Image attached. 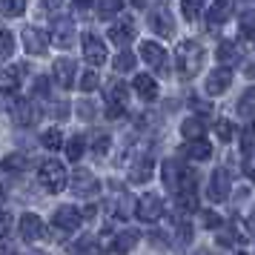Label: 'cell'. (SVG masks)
<instances>
[{
    "label": "cell",
    "mask_w": 255,
    "mask_h": 255,
    "mask_svg": "<svg viewBox=\"0 0 255 255\" xmlns=\"http://www.w3.org/2000/svg\"><path fill=\"white\" fill-rule=\"evenodd\" d=\"M175 63H178V72L181 75H195V72H201V66H204V49H201V43L184 40L178 46V52H175Z\"/></svg>",
    "instance_id": "1"
},
{
    "label": "cell",
    "mask_w": 255,
    "mask_h": 255,
    "mask_svg": "<svg viewBox=\"0 0 255 255\" xmlns=\"http://www.w3.org/2000/svg\"><path fill=\"white\" fill-rule=\"evenodd\" d=\"M37 181L43 184L46 192H63V189H66V166L60 161H55V158H49V161L40 163Z\"/></svg>",
    "instance_id": "2"
},
{
    "label": "cell",
    "mask_w": 255,
    "mask_h": 255,
    "mask_svg": "<svg viewBox=\"0 0 255 255\" xmlns=\"http://www.w3.org/2000/svg\"><path fill=\"white\" fill-rule=\"evenodd\" d=\"M149 26L155 29V35L158 37H169L175 32V17H172V12H169L166 3H155V6H152Z\"/></svg>",
    "instance_id": "3"
},
{
    "label": "cell",
    "mask_w": 255,
    "mask_h": 255,
    "mask_svg": "<svg viewBox=\"0 0 255 255\" xmlns=\"http://www.w3.org/2000/svg\"><path fill=\"white\" fill-rule=\"evenodd\" d=\"M135 215H138V221H143V224H155V221H161V215H163L161 198L152 195V192L140 195L138 204H135Z\"/></svg>",
    "instance_id": "4"
},
{
    "label": "cell",
    "mask_w": 255,
    "mask_h": 255,
    "mask_svg": "<svg viewBox=\"0 0 255 255\" xmlns=\"http://www.w3.org/2000/svg\"><path fill=\"white\" fill-rule=\"evenodd\" d=\"M163 184L169 189H181V186H195V172H189L181 163H163Z\"/></svg>",
    "instance_id": "5"
},
{
    "label": "cell",
    "mask_w": 255,
    "mask_h": 255,
    "mask_svg": "<svg viewBox=\"0 0 255 255\" xmlns=\"http://www.w3.org/2000/svg\"><path fill=\"white\" fill-rule=\"evenodd\" d=\"M83 224V215L75 207H60L55 215H52V227L60 232H78V227Z\"/></svg>",
    "instance_id": "6"
},
{
    "label": "cell",
    "mask_w": 255,
    "mask_h": 255,
    "mask_svg": "<svg viewBox=\"0 0 255 255\" xmlns=\"http://www.w3.org/2000/svg\"><path fill=\"white\" fill-rule=\"evenodd\" d=\"M20 235H23V241H40V238H46V224L35 212H26L20 218Z\"/></svg>",
    "instance_id": "7"
},
{
    "label": "cell",
    "mask_w": 255,
    "mask_h": 255,
    "mask_svg": "<svg viewBox=\"0 0 255 255\" xmlns=\"http://www.w3.org/2000/svg\"><path fill=\"white\" fill-rule=\"evenodd\" d=\"M83 58L89 60L92 66H104L106 63V46L101 37L95 35H83Z\"/></svg>",
    "instance_id": "8"
},
{
    "label": "cell",
    "mask_w": 255,
    "mask_h": 255,
    "mask_svg": "<svg viewBox=\"0 0 255 255\" xmlns=\"http://www.w3.org/2000/svg\"><path fill=\"white\" fill-rule=\"evenodd\" d=\"M23 46L29 55H43L49 46V35L43 32V29H35V26H29V29H23Z\"/></svg>",
    "instance_id": "9"
},
{
    "label": "cell",
    "mask_w": 255,
    "mask_h": 255,
    "mask_svg": "<svg viewBox=\"0 0 255 255\" xmlns=\"http://www.w3.org/2000/svg\"><path fill=\"white\" fill-rule=\"evenodd\" d=\"M207 195L212 198L215 204H221V201H227V198H230V175L224 172V169H215V172H212Z\"/></svg>",
    "instance_id": "10"
},
{
    "label": "cell",
    "mask_w": 255,
    "mask_h": 255,
    "mask_svg": "<svg viewBox=\"0 0 255 255\" xmlns=\"http://www.w3.org/2000/svg\"><path fill=\"white\" fill-rule=\"evenodd\" d=\"M55 81L63 86V89H72L75 86V75H78V66H75V60L69 58H58L55 60Z\"/></svg>",
    "instance_id": "11"
},
{
    "label": "cell",
    "mask_w": 255,
    "mask_h": 255,
    "mask_svg": "<svg viewBox=\"0 0 255 255\" xmlns=\"http://www.w3.org/2000/svg\"><path fill=\"white\" fill-rule=\"evenodd\" d=\"M230 83H232V69L230 66H221V69H215L207 78V92L209 95H221V92L230 89Z\"/></svg>",
    "instance_id": "12"
},
{
    "label": "cell",
    "mask_w": 255,
    "mask_h": 255,
    "mask_svg": "<svg viewBox=\"0 0 255 255\" xmlns=\"http://www.w3.org/2000/svg\"><path fill=\"white\" fill-rule=\"evenodd\" d=\"M12 118L20 124V127H29V124H35V106H32V101H26V98H14L12 101Z\"/></svg>",
    "instance_id": "13"
},
{
    "label": "cell",
    "mask_w": 255,
    "mask_h": 255,
    "mask_svg": "<svg viewBox=\"0 0 255 255\" xmlns=\"http://www.w3.org/2000/svg\"><path fill=\"white\" fill-rule=\"evenodd\" d=\"M72 184H75V195H83V198H86V195H95V192L101 189L98 178H95L92 172H86V169H78Z\"/></svg>",
    "instance_id": "14"
},
{
    "label": "cell",
    "mask_w": 255,
    "mask_h": 255,
    "mask_svg": "<svg viewBox=\"0 0 255 255\" xmlns=\"http://www.w3.org/2000/svg\"><path fill=\"white\" fill-rule=\"evenodd\" d=\"M49 40H55V46L60 49H66L72 46V40H75V29H72V20H58L55 23V29H52V35H49Z\"/></svg>",
    "instance_id": "15"
},
{
    "label": "cell",
    "mask_w": 255,
    "mask_h": 255,
    "mask_svg": "<svg viewBox=\"0 0 255 255\" xmlns=\"http://www.w3.org/2000/svg\"><path fill=\"white\" fill-rule=\"evenodd\" d=\"M232 17V3L230 0H215L212 6H209V14H207V23L215 29V26H221V23H227Z\"/></svg>",
    "instance_id": "16"
},
{
    "label": "cell",
    "mask_w": 255,
    "mask_h": 255,
    "mask_svg": "<svg viewBox=\"0 0 255 255\" xmlns=\"http://www.w3.org/2000/svg\"><path fill=\"white\" fill-rule=\"evenodd\" d=\"M109 37H112V43H118V46H127L129 40L135 37V26H132V20H118V23H112Z\"/></svg>",
    "instance_id": "17"
},
{
    "label": "cell",
    "mask_w": 255,
    "mask_h": 255,
    "mask_svg": "<svg viewBox=\"0 0 255 255\" xmlns=\"http://www.w3.org/2000/svg\"><path fill=\"white\" fill-rule=\"evenodd\" d=\"M140 58H143V63H149V66H163V49L161 43H155V40H143L140 43Z\"/></svg>",
    "instance_id": "18"
},
{
    "label": "cell",
    "mask_w": 255,
    "mask_h": 255,
    "mask_svg": "<svg viewBox=\"0 0 255 255\" xmlns=\"http://www.w3.org/2000/svg\"><path fill=\"white\" fill-rule=\"evenodd\" d=\"M135 92H138L143 101H158L161 89H158L155 78H149V75H138V78H135Z\"/></svg>",
    "instance_id": "19"
},
{
    "label": "cell",
    "mask_w": 255,
    "mask_h": 255,
    "mask_svg": "<svg viewBox=\"0 0 255 255\" xmlns=\"http://www.w3.org/2000/svg\"><path fill=\"white\" fill-rule=\"evenodd\" d=\"M175 201H178V209H181V212H198L195 186H181V189H175Z\"/></svg>",
    "instance_id": "20"
},
{
    "label": "cell",
    "mask_w": 255,
    "mask_h": 255,
    "mask_svg": "<svg viewBox=\"0 0 255 255\" xmlns=\"http://www.w3.org/2000/svg\"><path fill=\"white\" fill-rule=\"evenodd\" d=\"M129 178L135 184H146L152 178V158H138V161L132 163V169H129Z\"/></svg>",
    "instance_id": "21"
},
{
    "label": "cell",
    "mask_w": 255,
    "mask_h": 255,
    "mask_svg": "<svg viewBox=\"0 0 255 255\" xmlns=\"http://www.w3.org/2000/svg\"><path fill=\"white\" fill-rule=\"evenodd\" d=\"M186 155L192 161H207L209 155H212V143H207L204 138H192L186 143Z\"/></svg>",
    "instance_id": "22"
},
{
    "label": "cell",
    "mask_w": 255,
    "mask_h": 255,
    "mask_svg": "<svg viewBox=\"0 0 255 255\" xmlns=\"http://www.w3.org/2000/svg\"><path fill=\"white\" fill-rule=\"evenodd\" d=\"M218 60L224 63V66H235L238 60H241V49L235 46L232 40H224L218 46Z\"/></svg>",
    "instance_id": "23"
},
{
    "label": "cell",
    "mask_w": 255,
    "mask_h": 255,
    "mask_svg": "<svg viewBox=\"0 0 255 255\" xmlns=\"http://www.w3.org/2000/svg\"><path fill=\"white\" fill-rule=\"evenodd\" d=\"M204 132H207V124H204L201 118H186L184 124H181V135H184L186 140L204 138Z\"/></svg>",
    "instance_id": "24"
},
{
    "label": "cell",
    "mask_w": 255,
    "mask_h": 255,
    "mask_svg": "<svg viewBox=\"0 0 255 255\" xmlns=\"http://www.w3.org/2000/svg\"><path fill=\"white\" fill-rule=\"evenodd\" d=\"M129 98V89L124 81H115L109 89H106V101H109V106H124Z\"/></svg>",
    "instance_id": "25"
},
{
    "label": "cell",
    "mask_w": 255,
    "mask_h": 255,
    "mask_svg": "<svg viewBox=\"0 0 255 255\" xmlns=\"http://www.w3.org/2000/svg\"><path fill=\"white\" fill-rule=\"evenodd\" d=\"M26 166H29V158L23 152H12L3 158V172H23Z\"/></svg>",
    "instance_id": "26"
},
{
    "label": "cell",
    "mask_w": 255,
    "mask_h": 255,
    "mask_svg": "<svg viewBox=\"0 0 255 255\" xmlns=\"http://www.w3.org/2000/svg\"><path fill=\"white\" fill-rule=\"evenodd\" d=\"M66 146V158L69 161H81L83 149H86V138L83 135H75V138H69V143H63Z\"/></svg>",
    "instance_id": "27"
},
{
    "label": "cell",
    "mask_w": 255,
    "mask_h": 255,
    "mask_svg": "<svg viewBox=\"0 0 255 255\" xmlns=\"http://www.w3.org/2000/svg\"><path fill=\"white\" fill-rule=\"evenodd\" d=\"M26 12V0H0V14L6 17H20Z\"/></svg>",
    "instance_id": "28"
},
{
    "label": "cell",
    "mask_w": 255,
    "mask_h": 255,
    "mask_svg": "<svg viewBox=\"0 0 255 255\" xmlns=\"http://www.w3.org/2000/svg\"><path fill=\"white\" fill-rule=\"evenodd\" d=\"M40 143H43V149H60V146H63L60 129H46V132L40 135Z\"/></svg>",
    "instance_id": "29"
},
{
    "label": "cell",
    "mask_w": 255,
    "mask_h": 255,
    "mask_svg": "<svg viewBox=\"0 0 255 255\" xmlns=\"http://www.w3.org/2000/svg\"><path fill=\"white\" fill-rule=\"evenodd\" d=\"M238 112H241V115H250V118L255 115V86L244 92V98L238 101Z\"/></svg>",
    "instance_id": "30"
},
{
    "label": "cell",
    "mask_w": 255,
    "mask_h": 255,
    "mask_svg": "<svg viewBox=\"0 0 255 255\" xmlns=\"http://www.w3.org/2000/svg\"><path fill=\"white\" fill-rule=\"evenodd\" d=\"M238 29L244 37H255V12H244L238 17Z\"/></svg>",
    "instance_id": "31"
},
{
    "label": "cell",
    "mask_w": 255,
    "mask_h": 255,
    "mask_svg": "<svg viewBox=\"0 0 255 255\" xmlns=\"http://www.w3.org/2000/svg\"><path fill=\"white\" fill-rule=\"evenodd\" d=\"M98 83H101V75L95 72V66H92V69H86V72H81V89H83V92L98 89Z\"/></svg>",
    "instance_id": "32"
},
{
    "label": "cell",
    "mask_w": 255,
    "mask_h": 255,
    "mask_svg": "<svg viewBox=\"0 0 255 255\" xmlns=\"http://www.w3.org/2000/svg\"><path fill=\"white\" fill-rule=\"evenodd\" d=\"M112 66H115V72H129L135 66V55H132V52H121V55L112 60Z\"/></svg>",
    "instance_id": "33"
},
{
    "label": "cell",
    "mask_w": 255,
    "mask_h": 255,
    "mask_svg": "<svg viewBox=\"0 0 255 255\" xmlns=\"http://www.w3.org/2000/svg\"><path fill=\"white\" fill-rule=\"evenodd\" d=\"M135 244H138V232H124V235L112 244V250H115V253H121V250H132Z\"/></svg>",
    "instance_id": "34"
},
{
    "label": "cell",
    "mask_w": 255,
    "mask_h": 255,
    "mask_svg": "<svg viewBox=\"0 0 255 255\" xmlns=\"http://www.w3.org/2000/svg\"><path fill=\"white\" fill-rule=\"evenodd\" d=\"M0 89H3V92H6V89H9V92L17 89V72L14 69H3L0 72Z\"/></svg>",
    "instance_id": "35"
},
{
    "label": "cell",
    "mask_w": 255,
    "mask_h": 255,
    "mask_svg": "<svg viewBox=\"0 0 255 255\" xmlns=\"http://www.w3.org/2000/svg\"><path fill=\"white\" fill-rule=\"evenodd\" d=\"M201 6H204V0H184L181 3V12H184L186 20H195L198 12H201Z\"/></svg>",
    "instance_id": "36"
},
{
    "label": "cell",
    "mask_w": 255,
    "mask_h": 255,
    "mask_svg": "<svg viewBox=\"0 0 255 255\" xmlns=\"http://www.w3.org/2000/svg\"><path fill=\"white\" fill-rule=\"evenodd\" d=\"M121 6H124V0H101L98 12H101V17H112L115 12H121Z\"/></svg>",
    "instance_id": "37"
},
{
    "label": "cell",
    "mask_w": 255,
    "mask_h": 255,
    "mask_svg": "<svg viewBox=\"0 0 255 255\" xmlns=\"http://www.w3.org/2000/svg\"><path fill=\"white\" fill-rule=\"evenodd\" d=\"M12 46H14L12 35H9L6 29H0V60H3V58H9V55H12Z\"/></svg>",
    "instance_id": "38"
},
{
    "label": "cell",
    "mask_w": 255,
    "mask_h": 255,
    "mask_svg": "<svg viewBox=\"0 0 255 255\" xmlns=\"http://www.w3.org/2000/svg\"><path fill=\"white\" fill-rule=\"evenodd\" d=\"M215 135H218L221 143H230L232 140V124L230 121H218V124H215Z\"/></svg>",
    "instance_id": "39"
},
{
    "label": "cell",
    "mask_w": 255,
    "mask_h": 255,
    "mask_svg": "<svg viewBox=\"0 0 255 255\" xmlns=\"http://www.w3.org/2000/svg\"><path fill=\"white\" fill-rule=\"evenodd\" d=\"M95 143H92V149L98 152V155H106V149H109V135H95Z\"/></svg>",
    "instance_id": "40"
},
{
    "label": "cell",
    "mask_w": 255,
    "mask_h": 255,
    "mask_svg": "<svg viewBox=\"0 0 255 255\" xmlns=\"http://www.w3.org/2000/svg\"><path fill=\"white\" fill-rule=\"evenodd\" d=\"M9 230H12V218H9L6 212H0V238H6Z\"/></svg>",
    "instance_id": "41"
},
{
    "label": "cell",
    "mask_w": 255,
    "mask_h": 255,
    "mask_svg": "<svg viewBox=\"0 0 255 255\" xmlns=\"http://www.w3.org/2000/svg\"><path fill=\"white\" fill-rule=\"evenodd\" d=\"M46 89H49L46 78H37V81H35V92L40 95V98H46Z\"/></svg>",
    "instance_id": "42"
},
{
    "label": "cell",
    "mask_w": 255,
    "mask_h": 255,
    "mask_svg": "<svg viewBox=\"0 0 255 255\" xmlns=\"http://www.w3.org/2000/svg\"><path fill=\"white\" fill-rule=\"evenodd\" d=\"M40 3H43L46 12H58L60 6H63V0H40Z\"/></svg>",
    "instance_id": "43"
},
{
    "label": "cell",
    "mask_w": 255,
    "mask_h": 255,
    "mask_svg": "<svg viewBox=\"0 0 255 255\" xmlns=\"http://www.w3.org/2000/svg\"><path fill=\"white\" fill-rule=\"evenodd\" d=\"M204 224L207 227H218V215H204Z\"/></svg>",
    "instance_id": "44"
},
{
    "label": "cell",
    "mask_w": 255,
    "mask_h": 255,
    "mask_svg": "<svg viewBox=\"0 0 255 255\" xmlns=\"http://www.w3.org/2000/svg\"><path fill=\"white\" fill-rule=\"evenodd\" d=\"M75 3H78V6H92L95 0H75Z\"/></svg>",
    "instance_id": "45"
},
{
    "label": "cell",
    "mask_w": 255,
    "mask_h": 255,
    "mask_svg": "<svg viewBox=\"0 0 255 255\" xmlns=\"http://www.w3.org/2000/svg\"><path fill=\"white\" fill-rule=\"evenodd\" d=\"M132 3H135V6H143V0H132Z\"/></svg>",
    "instance_id": "46"
},
{
    "label": "cell",
    "mask_w": 255,
    "mask_h": 255,
    "mask_svg": "<svg viewBox=\"0 0 255 255\" xmlns=\"http://www.w3.org/2000/svg\"><path fill=\"white\" fill-rule=\"evenodd\" d=\"M253 135H255V115H253Z\"/></svg>",
    "instance_id": "47"
}]
</instances>
